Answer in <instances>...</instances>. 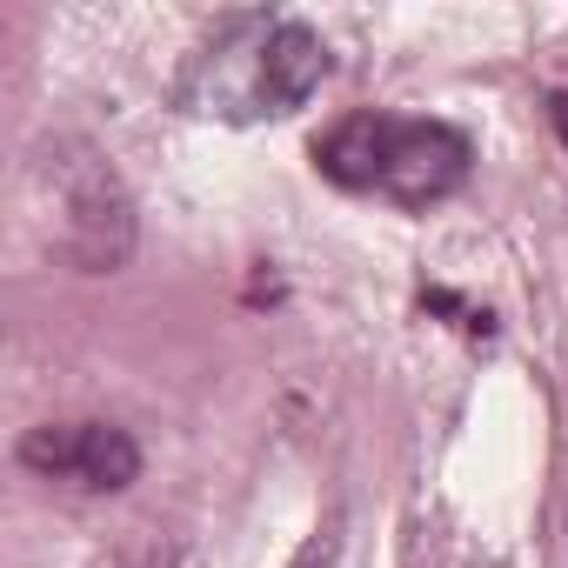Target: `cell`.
<instances>
[{
  "instance_id": "obj_2",
  "label": "cell",
  "mask_w": 568,
  "mask_h": 568,
  "mask_svg": "<svg viewBox=\"0 0 568 568\" xmlns=\"http://www.w3.org/2000/svg\"><path fill=\"white\" fill-rule=\"evenodd\" d=\"M54 194H61V254L88 274H114L134 254V201L121 174L101 154L54 161Z\"/></svg>"
},
{
  "instance_id": "obj_1",
  "label": "cell",
  "mask_w": 568,
  "mask_h": 568,
  "mask_svg": "<svg viewBox=\"0 0 568 568\" xmlns=\"http://www.w3.org/2000/svg\"><path fill=\"white\" fill-rule=\"evenodd\" d=\"M315 168L335 187L388 194L402 207H435L468 181V141L448 121L408 114H348L315 141Z\"/></svg>"
},
{
  "instance_id": "obj_5",
  "label": "cell",
  "mask_w": 568,
  "mask_h": 568,
  "mask_svg": "<svg viewBox=\"0 0 568 568\" xmlns=\"http://www.w3.org/2000/svg\"><path fill=\"white\" fill-rule=\"evenodd\" d=\"M168 561H174V555H168L161 541H148V535L134 528V541H121V555H114L108 568H168Z\"/></svg>"
},
{
  "instance_id": "obj_3",
  "label": "cell",
  "mask_w": 568,
  "mask_h": 568,
  "mask_svg": "<svg viewBox=\"0 0 568 568\" xmlns=\"http://www.w3.org/2000/svg\"><path fill=\"white\" fill-rule=\"evenodd\" d=\"M21 462L34 475H61L81 488H128L141 475V448L114 422H48L21 442Z\"/></svg>"
},
{
  "instance_id": "obj_4",
  "label": "cell",
  "mask_w": 568,
  "mask_h": 568,
  "mask_svg": "<svg viewBox=\"0 0 568 568\" xmlns=\"http://www.w3.org/2000/svg\"><path fill=\"white\" fill-rule=\"evenodd\" d=\"M322 74H328L322 34L302 28V21H274L261 34V48H254V108L261 114H288L322 88Z\"/></svg>"
},
{
  "instance_id": "obj_7",
  "label": "cell",
  "mask_w": 568,
  "mask_h": 568,
  "mask_svg": "<svg viewBox=\"0 0 568 568\" xmlns=\"http://www.w3.org/2000/svg\"><path fill=\"white\" fill-rule=\"evenodd\" d=\"M548 121H555V134H561V148H568V94L548 101Z\"/></svg>"
},
{
  "instance_id": "obj_6",
  "label": "cell",
  "mask_w": 568,
  "mask_h": 568,
  "mask_svg": "<svg viewBox=\"0 0 568 568\" xmlns=\"http://www.w3.org/2000/svg\"><path fill=\"white\" fill-rule=\"evenodd\" d=\"M295 568H335V535L322 528V535H308V548L295 555Z\"/></svg>"
}]
</instances>
